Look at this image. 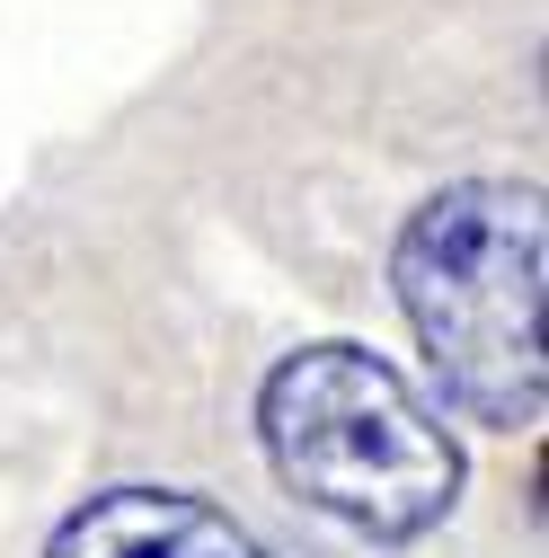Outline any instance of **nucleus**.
I'll return each mask as SVG.
<instances>
[{
    "instance_id": "f257e3e1",
    "label": "nucleus",
    "mask_w": 549,
    "mask_h": 558,
    "mask_svg": "<svg viewBox=\"0 0 549 558\" xmlns=\"http://www.w3.org/2000/svg\"><path fill=\"white\" fill-rule=\"evenodd\" d=\"M399 319L435 390L497 435H532L549 408V204L523 178H461L407 214L390 248Z\"/></svg>"
},
{
    "instance_id": "7ed1b4c3",
    "label": "nucleus",
    "mask_w": 549,
    "mask_h": 558,
    "mask_svg": "<svg viewBox=\"0 0 549 558\" xmlns=\"http://www.w3.org/2000/svg\"><path fill=\"white\" fill-rule=\"evenodd\" d=\"M45 558H266V541L186 487H107L53 523Z\"/></svg>"
},
{
    "instance_id": "f03ea898",
    "label": "nucleus",
    "mask_w": 549,
    "mask_h": 558,
    "mask_svg": "<svg viewBox=\"0 0 549 558\" xmlns=\"http://www.w3.org/2000/svg\"><path fill=\"white\" fill-rule=\"evenodd\" d=\"M257 444L274 478L355 541H426L461 506V444L373 345H302L257 381Z\"/></svg>"
}]
</instances>
